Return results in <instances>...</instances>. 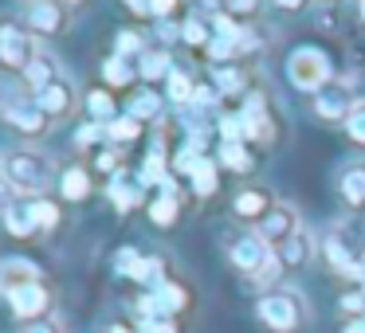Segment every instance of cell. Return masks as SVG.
Here are the masks:
<instances>
[{
  "instance_id": "6da1fadb",
  "label": "cell",
  "mask_w": 365,
  "mask_h": 333,
  "mask_svg": "<svg viewBox=\"0 0 365 333\" xmlns=\"http://www.w3.org/2000/svg\"><path fill=\"white\" fill-rule=\"evenodd\" d=\"M322 255L326 267L341 278H354L365 270V220H338L330 223V231L322 236Z\"/></svg>"
},
{
  "instance_id": "7a4b0ae2",
  "label": "cell",
  "mask_w": 365,
  "mask_h": 333,
  "mask_svg": "<svg viewBox=\"0 0 365 333\" xmlns=\"http://www.w3.org/2000/svg\"><path fill=\"white\" fill-rule=\"evenodd\" d=\"M255 317L267 325L271 333H302L310 325V306L299 290L291 286H275V290H263L255 302Z\"/></svg>"
},
{
  "instance_id": "3957f363",
  "label": "cell",
  "mask_w": 365,
  "mask_h": 333,
  "mask_svg": "<svg viewBox=\"0 0 365 333\" xmlns=\"http://www.w3.org/2000/svg\"><path fill=\"white\" fill-rule=\"evenodd\" d=\"M0 173L9 176V181L16 184V192L28 200H40L43 192L51 189V181H56V165H51V157L40 149H12L9 157H4V169H0Z\"/></svg>"
},
{
  "instance_id": "277c9868",
  "label": "cell",
  "mask_w": 365,
  "mask_h": 333,
  "mask_svg": "<svg viewBox=\"0 0 365 333\" xmlns=\"http://www.w3.org/2000/svg\"><path fill=\"white\" fill-rule=\"evenodd\" d=\"M287 79H291L294 90H307V95H318L322 87L334 83V67L330 56L318 48H294L287 56Z\"/></svg>"
},
{
  "instance_id": "5b68a950",
  "label": "cell",
  "mask_w": 365,
  "mask_h": 333,
  "mask_svg": "<svg viewBox=\"0 0 365 333\" xmlns=\"http://www.w3.org/2000/svg\"><path fill=\"white\" fill-rule=\"evenodd\" d=\"M36 36L32 28L16 24V20H0V67L4 71H28V63L36 59Z\"/></svg>"
},
{
  "instance_id": "8992f818",
  "label": "cell",
  "mask_w": 365,
  "mask_h": 333,
  "mask_svg": "<svg viewBox=\"0 0 365 333\" xmlns=\"http://www.w3.org/2000/svg\"><path fill=\"white\" fill-rule=\"evenodd\" d=\"M236 118H240V130H244V142H252V145L275 142V118H271V106L259 90H247L240 110H236Z\"/></svg>"
},
{
  "instance_id": "52a82bcc",
  "label": "cell",
  "mask_w": 365,
  "mask_h": 333,
  "mask_svg": "<svg viewBox=\"0 0 365 333\" xmlns=\"http://www.w3.org/2000/svg\"><path fill=\"white\" fill-rule=\"evenodd\" d=\"M189 290H185L181 282H173V278H165L161 286H153V290H142L134 302L138 317H177L181 310H189Z\"/></svg>"
},
{
  "instance_id": "ba28073f",
  "label": "cell",
  "mask_w": 365,
  "mask_h": 333,
  "mask_svg": "<svg viewBox=\"0 0 365 333\" xmlns=\"http://www.w3.org/2000/svg\"><path fill=\"white\" fill-rule=\"evenodd\" d=\"M271 259H275V251H271V247L263 243L259 231H236V236L228 239V263L240 270V275L255 278Z\"/></svg>"
},
{
  "instance_id": "9c48e42d",
  "label": "cell",
  "mask_w": 365,
  "mask_h": 333,
  "mask_svg": "<svg viewBox=\"0 0 365 333\" xmlns=\"http://www.w3.org/2000/svg\"><path fill=\"white\" fill-rule=\"evenodd\" d=\"M51 306H56V294H51L48 282H32L24 290L9 294V310L20 325H32L40 317H51Z\"/></svg>"
},
{
  "instance_id": "30bf717a",
  "label": "cell",
  "mask_w": 365,
  "mask_h": 333,
  "mask_svg": "<svg viewBox=\"0 0 365 333\" xmlns=\"http://www.w3.org/2000/svg\"><path fill=\"white\" fill-rule=\"evenodd\" d=\"M0 118L9 122L16 134H24V137H43L51 130V118L40 110L36 98H12V102H4L0 106Z\"/></svg>"
},
{
  "instance_id": "8fae6325",
  "label": "cell",
  "mask_w": 365,
  "mask_h": 333,
  "mask_svg": "<svg viewBox=\"0 0 365 333\" xmlns=\"http://www.w3.org/2000/svg\"><path fill=\"white\" fill-rule=\"evenodd\" d=\"M32 36H63L67 24H71V9L63 0H32L24 12Z\"/></svg>"
},
{
  "instance_id": "7c38bea8",
  "label": "cell",
  "mask_w": 365,
  "mask_h": 333,
  "mask_svg": "<svg viewBox=\"0 0 365 333\" xmlns=\"http://www.w3.org/2000/svg\"><path fill=\"white\" fill-rule=\"evenodd\" d=\"M255 231L263 236V243L271 247V251H279V247L287 243V239H294L302 231V223H299V212H294L291 204H275L267 216H263L259 223H255Z\"/></svg>"
},
{
  "instance_id": "4fadbf2b",
  "label": "cell",
  "mask_w": 365,
  "mask_h": 333,
  "mask_svg": "<svg viewBox=\"0 0 365 333\" xmlns=\"http://www.w3.org/2000/svg\"><path fill=\"white\" fill-rule=\"evenodd\" d=\"M310 106H314V114L318 118H326V122H346L349 118V110H354V98H349V90L346 87H338V83H330V87H322L314 98H310Z\"/></svg>"
},
{
  "instance_id": "5bb4252c",
  "label": "cell",
  "mask_w": 365,
  "mask_h": 333,
  "mask_svg": "<svg viewBox=\"0 0 365 333\" xmlns=\"http://www.w3.org/2000/svg\"><path fill=\"white\" fill-rule=\"evenodd\" d=\"M36 102H40V110L48 114L51 122H63L75 114V87L67 79L51 83V87H43L40 95H36Z\"/></svg>"
},
{
  "instance_id": "9a60e30c",
  "label": "cell",
  "mask_w": 365,
  "mask_h": 333,
  "mask_svg": "<svg viewBox=\"0 0 365 333\" xmlns=\"http://www.w3.org/2000/svg\"><path fill=\"white\" fill-rule=\"evenodd\" d=\"M32 282H43V270L36 267L32 259H9V263H0V294L9 298V294L24 290V286Z\"/></svg>"
},
{
  "instance_id": "2e32d148",
  "label": "cell",
  "mask_w": 365,
  "mask_h": 333,
  "mask_svg": "<svg viewBox=\"0 0 365 333\" xmlns=\"http://www.w3.org/2000/svg\"><path fill=\"white\" fill-rule=\"evenodd\" d=\"M275 204H279V200H275V192H271V189H244L236 200H232V216H236V220L259 223Z\"/></svg>"
},
{
  "instance_id": "e0dca14e",
  "label": "cell",
  "mask_w": 365,
  "mask_h": 333,
  "mask_svg": "<svg viewBox=\"0 0 365 333\" xmlns=\"http://www.w3.org/2000/svg\"><path fill=\"white\" fill-rule=\"evenodd\" d=\"M24 79H28V87L40 95L43 87H51V83H59L63 75H59V59L51 56V51H36V59L28 63V71H24Z\"/></svg>"
},
{
  "instance_id": "ac0fdd59",
  "label": "cell",
  "mask_w": 365,
  "mask_h": 333,
  "mask_svg": "<svg viewBox=\"0 0 365 333\" xmlns=\"http://www.w3.org/2000/svg\"><path fill=\"white\" fill-rule=\"evenodd\" d=\"M338 192L349 208H365V161L357 165H346L338 173Z\"/></svg>"
},
{
  "instance_id": "d6986e66",
  "label": "cell",
  "mask_w": 365,
  "mask_h": 333,
  "mask_svg": "<svg viewBox=\"0 0 365 333\" xmlns=\"http://www.w3.org/2000/svg\"><path fill=\"white\" fill-rule=\"evenodd\" d=\"M279 263H283V270H294V267H307L310 255H314V239L307 236V231H299L294 239H287L283 247H279Z\"/></svg>"
},
{
  "instance_id": "ffe728a7",
  "label": "cell",
  "mask_w": 365,
  "mask_h": 333,
  "mask_svg": "<svg viewBox=\"0 0 365 333\" xmlns=\"http://www.w3.org/2000/svg\"><path fill=\"white\" fill-rule=\"evenodd\" d=\"M59 192H63V200H87L91 196V173L83 165H71V169H63L59 173Z\"/></svg>"
},
{
  "instance_id": "44dd1931",
  "label": "cell",
  "mask_w": 365,
  "mask_h": 333,
  "mask_svg": "<svg viewBox=\"0 0 365 333\" xmlns=\"http://www.w3.org/2000/svg\"><path fill=\"white\" fill-rule=\"evenodd\" d=\"M0 220H4V231H9V236H16V239H32L36 231H40V228H36V220H32V208H28V204L9 208Z\"/></svg>"
},
{
  "instance_id": "7402d4cb",
  "label": "cell",
  "mask_w": 365,
  "mask_h": 333,
  "mask_svg": "<svg viewBox=\"0 0 365 333\" xmlns=\"http://www.w3.org/2000/svg\"><path fill=\"white\" fill-rule=\"evenodd\" d=\"M216 90H220V98H244L247 95V75L232 63L216 67Z\"/></svg>"
},
{
  "instance_id": "603a6c76",
  "label": "cell",
  "mask_w": 365,
  "mask_h": 333,
  "mask_svg": "<svg viewBox=\"0 0 365 333\" xmlns=\"http://www.w3.org/2000/svg\"><path fill=\"white\" fill-rule=\"evenodd\" d=\"M138 189H142V184H130L126 173H114L106 196L114 200V208H118V212H130V208H138V200H142V192H138Z\"/></svg>"
},
{
  "instance_id": "cb8c5ba5",
  "label": "cell",
  "mask_w": 365,
  "mask_h": 333,
  "mask_svg": "<svg viewBox=\"0 0 365 333\" xmlns=\"http://www.w3.org/2000/svg\"><path fill=\"white\" fill-rule=\"evenodd\" d=\"M169 67H173V59H169V51H145L142 59H138V75H142L145 83H158V79H169Z\"/></svg>"
},
{
  "instance_id": "d4e9b609",
  "label": "cell",
  "mask_w": 365,
  "mask_h": 333,
  "mask_svg": "<svg viewBox=\"0 0 365 333\" xmlns=\"http://www.w3.org/2000/svg\"><path fill=\"white\" fill-rule=\"evenodd\" d=\"M189 181H192V192H197V196H216V189H220V173H216V161H200V165L197 169H192V176H189Z\"/></svg>"
},
{
  "instance_id": "484cf974",
  "label": "cell",
  "mask_w": 365,
  "mask_h": 333,
  "mask_svg": "<svg viewBox=\"0 0 365 333\" xmlns=\"http://www.w3.org/2000/svg\"><path fill=\"white\" fill-rule=\"evenodd\" d=\"M161 110H165V98L153 95V90H138V98L130 102V118H138V122L161 118Z\"/></svg>"
},
{
  "instance_id": "4316f807",
  "label": "cell",
  "mask_w": 365,
  "mask_h": 333,
  "mask_svg": "<svg viewBox=\"0 0 365 333\" xmlns=\"http://www.w3.org/2000/svg\"><path fill=\"white\" fill-rule=\"evenodd\" d=\"M150 220L158 223V228H173L177 220H181V204H177L173 192H161L158 200L150 204Z\"/></svg>"
},
{
  "instance_id": "83f0119b",
  "label": "cell",
  "mask_w": 365,
  "mask_h": 333,
  "mask_svg": "<svg viewBox=\"0 0 365 333\" xmlns=\"http://www.w3.org/2000/svg\"><path fill=\"white\" fill-rule=\"evenodd\" d=\"M220 165L232 169V173H252V153L244 149V142H224L220 145Z\"/></svg>"
},
{
  "instance_id": "f1b7e54d",
  "label": "cell",
  "mask_w": 365,
  "mask_h": 333,
  "mask_svg": "<svg viewBox=\"0 0 365 333\" xmlns=\"http://www.w3.org/2000/svg\"><path fill=\"white\" fill-rule=\"evenodd\" d=\"M134 67H130V59H122V56H110L103 63V79H106V87H130L134 83Z\"/></svg>"
},
{
  "instance_id": "f546056e",
  "label": "cell",
  "mask_w": 365,
  "mask_h": 333,
  "mask_svg": "<svg viewBox=\"0 0 365 333\" xmlns=\"http://www.w3.org/2000/svg\"><path fill=\"white\" fill-rule=\"evenodd\" d=\"M28 208H32V220H36L40 231H56L59 228V204L56 200L40 196V200H28Z\"/></svg>"
},
{
  "instance_id": "4dcf8cb0",
  "label": "cell",
  "mask_w": 365,
  "mask_h": 333,
  "mask_svg": "<svg viewBox=\"0 0 365 333\" xmlns=\"http://www.w3.org/2000/svg\"><path fill=\"white\" fill-rule=\"evenodd\" d=\"M192 95H197V83H192L189 75H185V71L169 75V102H173V106H189Z\"/></svg>"
},
{
  "instance_id": "1f68e13d",
  "label": "cell",
  "mask_w": 365,
  "mask_h": 333,
  "mask_svg": "<svg viewBox=\"0 0 365 333\" xmlns=\"http://www.w3.org/2000/svg\"><path fill=\"white\" fill-rule=\"evenodd\" d=\"M87 110L95 114L98 122H106V126H110V122H114V98H110V90H103V87L91 90V95H87Z\"/></svg>"
},
{
  "instance_id": "d6a6232c",
  "label": "cell",
  "mask_w": 365,
  "mask_h": 333,
  "mask_svg": "<svg viewBox=\"0 0 365 333\" xmlns=\"http://www.w3.org/2000/svg\"><path fill=\"white\" fill-rule=\"evenodd\" d=\"M181 40H185V43H192V48H208V43H212V28H208L200 16H192V20H185Z\"/></svg>"
},
{
  "instance_id": "836d02e7",
  "label": "cell",
  "mask_w": 365,
  "mask_h": 333,
  "mask_svg": "<svg viewBox=\"0 0 365 333\" xmlns=\"http://www.w3.org/2000/svg\"><path fill=\"white\" fill-rule=\"evenodd\" d=\"M106 134H110V142H134V137L142 134V122L138 118H114L110 126H106Z\"/></svg>"
},
{
  "instance_id": "e575fe53",
  "label": "cell",
  "mask_w": 365,
  "mask_h": 333,
  "mask_svg": "<svg viewBox=\"0 0 365 333\" xmlns=\"http://www.w3.org/2000/svg\"><path fill=\"white\" fill-rule=\"evenodd\" d=\"M338 306H341L346 317H365V290L361 286H349V290L338 298Z\"/></svg>"
},
{
  "instance_id": "d590c367",
  "label": "cell",
  "mask_w": 365,
  "mask_h": 333,
  "mask_svg": "<svg viewBox=\"0 0 365 333\" xmlns=\"http://www.w3.org/2000/svg\"><path fill=\"white\" fill-rule=\"evenodd\" d=\"M142 259H145L142 251H134V247H122V251L114 255V270H118V275H126V278H134L138 267H142Z\"/></svg>"
},
{
  "instance_id": "8d00e7d4",
  "label": "cell",
  "mask_w": 365,
  "mask_h": 333,
  "mask_svg": "<svg viewBox=\"0 0 365 333\" xmlns=\"http://www.w3.org/2000/svg\"><path fill=\"white\" fill-rule=\"evenodd\" d=\"M346 137L354 145H365V102H357L346 118Z\"/></svg>"
},
{
  "instance_id": "74e56055",
  "label": "cell",
  "mask_w": 365,
  "mask_h": 333,
  "mask_svg": "<svg viewBox=\"0 0 365 333\" xmlns=\"http://www.w3.org/2000/svg\"><path fill=\"white\" fill-rule=\"evenodd\" d=\"M138 333H181L177 317H138Z\"/></svg>"
},
{
  "instance_id": "f35d334b",
  "label": "cell",
  "mask_w": 365,
  "mask_h": 333,
  "mask_svg": "<svg viewBox=\"0 0 365 333\" xmlns=\"http://www.w3.org/2000/svg\"><path fill=\"white\" fill-rule=\"evenodd\" d=\"M255 12H259V0H228L224 4V16H232L240 24V20H252Z\"/></svg>"
},
{
  "instance_id": "ab89813d",
  "label": "cell",
  "mask_w": 365,
  "mask_h": 333,
  "mask_svg": "<svg viewBox=\"0 0 365 333\" xmlns=\"http://www.w3.org/2000/svg\"><path fill=\"white\" fill-rule=\"evenodd\" d=\"M114 48H118L114 56H122V59H130V56L142 59L145 56V51H142V36H138V32H118V43H114Z\"/></svg>"
},
{
  "instance_id": "60d3db41",
  "label": "cell",
  "mask_w": 365,
  "mask_h": 333,
  "mask_svg": "<svg viewBox=\"0 0 365 333\" xmlns=\"http://www.w3.org/2000/svg\"><path fill=\"white\" fill-rule=\"evenodd\" d=\"M95 169L98 173H122V153L118 149H98Z\"/></svg>"
},
{
  "instance_id": "b9f144b4",
  "label": "cell",
  "mask_w": 365,
  "mask_h": 333,
  "mask_svg": "<svg viewBox=\"0 0 365 333\" xmlns=\"http://www.w3.org/2000/svg\"><path fill=\"white\" fill-rule=\"evenodd\" d=\"M20 333H67V325L51 314V317H40V322H32V325H20Z\"/></svg>"
},
{
  "instance_id": "7bdbcfd3",
  "label": "cell",
  "mask_w": 365,
  "mask_h": 333,
  "mask_svg": "<svg viewBox=\"0 0 365 333\" xmlns=\"http://www.w3.org/2000/svg\"><path fill=\"white\" fill-rule=\"evenodd\" d=\"M16 196H20V192H16V184H12L4 173H0V216L9 212V208H16Z\"/></svg>"
},
{
  "instance_id": "ee69618b",
  "label": "cell",
  "mask_w": 365,
  "mask_h": 333,
  "mask_svg": "<svg viewBox=\"0 0 365 333\" xmlns=\"http://www.w3.org/2000/svg\"><path fill=\"white\" fill-rule=\"evenodd\" d=\"M177 4H181V0H150V9H153V16H161V20H165L169 12L177 9Z\"/></svg>"
},
{
  "instance_id": "f6af8a7d",
  "label": "cell",
  "mask_w": 365,
  "mask_h": 333,
  "mask_svg": "<svg viewBox=\"0 0 365 333\" xmlns=\"http://www.w3.org/2000/svg\"><path fill=\"white\" fill-rule=\"evenodd\" d=\"M271 4H275V9H283V12H302L310 0H271Z\"/></svg>"
},
{
  "instance_id": "bcb514c9",
  "label": "cell",
  "mask_w": 365,
  "mask_h": 333,
  "mask_svg": "<svg viewBox=\"0 0 365 333\" xmlns=\"http://www.w3.org/2000/svg\"><path fill=\"white\" fill-rule=\"evenodd\" d=\"M126 9H130V12H138V16H153L150 0H126Z\"/></svg>"
},
{
  "instance_id": "7dc6e473",
  "label": "cell",
  "mask_w": 365,
  "mask_h": 333,
  "mask_svg": "<svg viewBox=\"0 0 365 333\" xmlns=\"http://www.w3.org/2000/svg\"><path fill=\"white\" fill-rule=\"evenodd\" d=\"M341 333H365V317H346Z\"/></svg>"
},
{
  "instance_id": "c3c4849f",
  "label": "cell",
  "mask_w": 365,
  "mask_h": 333,
  "mask_svg": "<svg viewBox=\"0 0 365 333\" xmlns=\"http://www.w3.org/2000/svg\"><path fill=\"white\" fill-rule=\"evenodd\" d=\"M106 333H138V325H122V322H114V325H106Z\"/></svg>"
},
{
  "instance_id": "681fc988",
  "label": "cell",
  "mask_w": 365,
  "mask_h": 333,
  "mask_svg": "<svg viewBox=\"0 0 365 333\" xmlns=\"http://www.w3.org/2000/svg\"><path fill=\"white\" fill-rule=\"evenodd\" d=\"M354 12H357V24L365 28V0H354Z\"/></svg>"
},
{
  "instance_id": "f907efd6",
  "label": "cell",
  "mask_w": 365,
  "mask_h": 333,
  "mask_svg": "<svg viewBox=\"0 0 365 333\" xmlns=\"http://www.w3.org/2000/svg\"><path fill=\"white\" fill-rule=\"evenodd\" d=\"M63 4H67V9H87L91 0H63Z\"/></svg>"
},
{
  "instance_id": "816d5d0a",
  "label": "cell",
  "mask_w": 365,
  "mask_h": 333,
  "mask_svg": "<svg viewBox=\"0 0 365 333\" xmlns=\"http://www.w3.org/2000/svg\"><path fill=\"white\" fill-rule=\"evenodd\" d=\"M357 286H361V290H365V270H361V275H357Z\"/></svg>"
},
{
  "instance_id": "f5cc1de1",
  "label": "cell",
  "mask_w": 365,
  "mask_h": 333,
  "mask_svg": "<svg viewBox=\"0 0 365 333\" xmlns=\"http://www.w3.org/2000/svg\"><path fill=\"white\" fill-rule=\"evenodd\" d=\"M326 4H334V0H326Z\"/></svg>"
},
{
  "instance_id": "db71d44e",
  "label": "cell",
  "mask_w": 365,
  "mask_h": 333,
  "mask_svg": "<svg viewBox=\"0 0 365 333\" xmlns=\"http://www.w3.org/2000/svg\"><path fill=\"white\" fill-rule=\"evenodd\" d=\"M0 169H4V161H0Z\"/></svg>"
}]
</instances>
